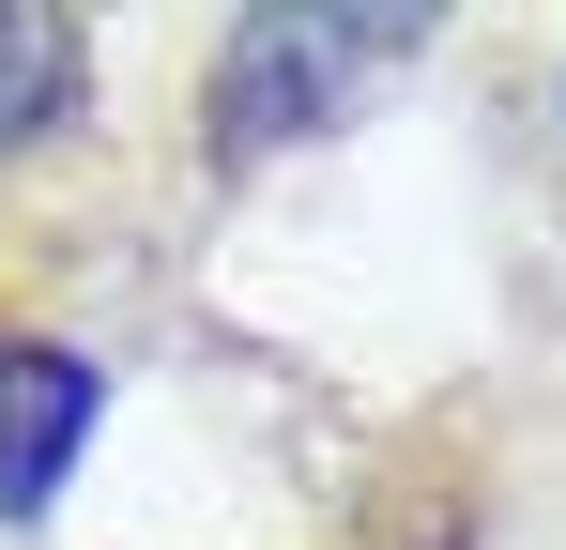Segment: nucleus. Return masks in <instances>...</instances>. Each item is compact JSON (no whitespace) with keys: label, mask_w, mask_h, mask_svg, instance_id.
Segmentation results:
<instances>
[{"label":"nucleus","mask_w":566,"mask_h":550,"mask_svg":"<svg viewBox=\"0 0 566 550\" xmlns=\"http://www.w3.org/2000/svg\"><path fill=\"white\" fill-rule=\"evenodd\" d=\"M62 107H77V31L62 15H0V154L46 138Z\"/></svg>","instance_id":"obj_3"},{"label":"nucleus","mask_w":566,"mask_h":550,"mask_svg":"<svg viewBox=\"0 0 566 550\" xmlns=\"http://www.w3.org/2000/svg\"><path fill=\"white\" fill-rule=\"evenodd\" d=\"M398 46H413V31H398V15H261V31H245V62H230V138H245V154H261V138H276V123H322V107H337V62H398Z\"/></svg>","instance_id":"obj_1"},{"label":"nucleus","mask_w":566,"mask_h":550,"mask_svg":"<svg viewBox=\"0 0 566 550\" xmlns=\"http://www.w3.org/2000/svg\"><path fill=\"white\" fill-rule=\"evenodd\" d=\"M77 444H93V367L15 337L0 352V520H46L62 474H77Z\"/></svg>","instance_id":"obj_2"}]
</instances>
